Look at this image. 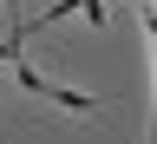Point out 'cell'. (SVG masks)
I'll use <instances>...</instances> for the list:
<instances>
[{
    "label": "cell",
    "mask_w": 157,
    "mask_h": 144,
    "mask_svg": "<svg viewBox=\"0 0 157 144\" xmlns=\"http://www.w3.org/2000/svg\"><path fill=\"white\" fill-rule=\"evenodd\" d=\"M13 79H20V85H26L33 98H46V105H66V111H85V118H92V111H105L98 98H85V92H66V85H52V79H39V72H33V66H26L20 53H13Z\"/></svg>",
    "instance_id": "1"
}]
</instances>
